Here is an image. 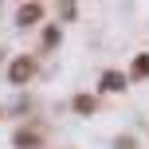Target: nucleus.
I'll return each instance as SVG.
<instances>
[{"mask_svg":"<svg viewBox=\"0 0 149 149\" xmlns=\"http://www.w3.org/2000/svg\"><path fill=\"white\" fill-rule=\"evenodd\" d=\"M39 16H43V8H39V4H24V8H20V16H16V20H20L24 28H28V24H36Z\"/></svg>","mask_w":149,"mask_h":149,"instance_id":"f257e3e1","label":"nucleus"},{"mask_svg":"<svg viewBox=\"0 0 149 149\" xmlns=\"http://www.w3.org/2000/svg\"><path fill=\"white\" fill-rule=\"evenodd\" d=\"M8 74H12V82H24V79H31V63H28V59H16Z\"/></svg>","mask_w":149,"mask_h":149,"instance_id":"f03ea898","label":"nucleus"},{"mask_svg":"<svg viewBox=\"0 0 149 149\" xmlns=\"http://www.w3.org/2000/svg\"><path fill=\"white\" fill-rule=\"evenodd\" d=\"M102 82H106V90H122V74H106Z\"/></svg>","mask_w":149,"mask_h":149,"instance_id":"7ed1b4c3","label":"nucleus"},{"mask_svg":"<svg viewBox=\"0 0 149 149\" xmlns=\"http://www.w3.org/2000/svg\"><path fill=\"white\" fill-rule=\"evenodd\" d=\"M134 74H149V55H141V59L134 63Z\"/></svg>","mask_w":149,"mask_h":149,"instance_id":"20e7f679","label":"nucleus"},{"mask_svg":"<svg viewBox=\"0 0 149 149\" xmlns=\"http://www.w3.org/2000/svg\"><path fill=\"white\" fill-rule=\"evenodd\" d=\"M74 110H82V114H86V110H94V102H90V98H74Z\"/></svg>","mask_w":149,"mask_h":149,"instance_id":"39448f33","label":"nucleus"}]
</instances>
